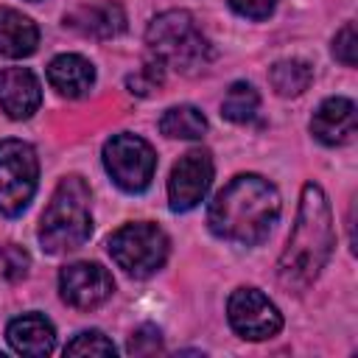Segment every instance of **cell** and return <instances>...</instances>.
Instances as JSON below:
<instances>
[{
  "instance_id": "cell-1",
  "label": "cell",
  "mask_w": 358,
  "mask_h": 358,
  "mask_svg": "<svg viewBox=\"0 0 358 358\" xmlns=\"http://www.w3.org/2000/svg\"><path fill=\"white\" fill-rule=\"evenodd\" d=\"M277 215H280L277 187L257 173H238L210 201L207 224L224 241L255 246L268 238Z\"/></svg>"
},
{
  "instance_id": "cell-2",
  "label": "cell",
  "mask_w": 358,
  "mask_h": 358,
  "mask_svg": "<svg viewBox=\"0 0 358 358\" xmlns=\"http://www.w3.org/2000/svg\"><path fill=\"white\" fill-rule=\"evenodd\" d=\"M333 243H336V232H333V213H330L327 196L319 185L308 182L299 196L296 224L277 263L280 282L288 291H296V294L305 291L330 260Z\"/></svg>"
},
{
  "instance_id": "cell-3",
  "label": "cell",
  "mask_w": 358,
  "mask_h": 358,
  "mask_svg": "<svg viewBox=\"0 0 358 358\" xmlns=\"http://www.w3.org/2000/svg\"><path fill=\"white\" fill-rule=\"evenodd\" d=\"M92 235V215H90V187L84 185L81 176H64L39 224V243L50 255L73 252L87 243Z\"/></svg>"
},
{
  "instance_id": "cell-4",
  "label": "cell",
  "mask_w": 358,
  "mask_h": 358,
  "mask_svg": "<svg viewBox=\"0 0 358 358\" xmlns=\"http://www.w3.org/2000/svg\"><path fill=\"white\" fill-rule=\"evenodd\" d=\"M145 42L162 67L168 64L182 73L204 67L213 56L204 34L187 11H162L159 17H154L145 31Z\"/></svg>"
},
{
  "instance_id": "cell-5",
  "label": "cell",
  "mask_w": 358,
  "mask_h": 358,
  "mask_svg": "<svg viewBox=\"0 0 358 358\" xmlns=\"http://www.w3.org/2000/svg\"><path fill=\"white\" fill-rule=\"evenodd\" d=\"M109 255L112 260L129 274V277H151L162 268L168 257V235L148 221L123 224L109 238Z\"/></svg>"
},
{
  "instance_id": "cell-6",
  "label": "cell",
  "mask_w": 358,
  "mask_h": 358,
  "mask_svg": "<svg viewBox=\"0 0 358 358\" xmlns=\"http://www.w3.org/2000/svg\"><path fill=\"white\" fill-rule=\"evenodd\" d=\"M39 179V159L36 151L22 140H3L0 143V213L20 215L34 193Z\"/></svg>"
},
{
  "instance_id": "cell-7",
  "label": "cell",
  "mask_w": 358,
  "mask_h": 358,
  "mask_svg": "<svg viewBox=\"0 0 358 358\" xmlns=\"http://www.w3.org/2000/svg\"><path fill=\"white\" fill-rule=\"evenodd\" d=\"M103 165L117 187L126 193H140L151 185L157 171V154L154 148L137 137V134H115L103 145Z\"/></svg>"
},
{
  "instance_id": "cell-8",
  "label": "cell",
  "mask_w": 358,
  "mask_h": 358,
  "mask_svg": "<svg viewBox=\"0 0 358 358\" xmlns=\"http://www.w3.org/2000/svg\"><path fill=\"white\" fill-rule=\"evenodd\" d=\"M227 319L241 338L263 341L280 333L282 316L277 305L257 288H238L227 302Z\"/></svg>"
},
{
  "instance_id": "cell-9",
  "label": "cell",
  "mask_w": 358,
  "mask_h": 358,
  "mask_svg": "<svg viewBox=\"0 0 358 358\" xmlns=\"http://www.w3.org/2000/svg\"><path fill=\"white\" fill-rule=\"evenodd\" d=\"M213 182V157L207 148H193L171 168L168 179V204L173 213L193 210L210 190Z\"/></svg>"
},
{
  "instance_id": "cell-10",
  "label": "cell",
  "mask_w": 358,
  "mask_h": 358,
  "mask_svg": "<svg viewBox=\"0 0 358 358\" xmlns=\"http://www.w3.org/2000/svg\"><path fill=\"white\" fill-rule=\"evenodd\" d=\"M59 291L67 305L90 310L112 296L115 280L98 263H70L59 271Z\"/></svg>"
},
{
  "instance_id": "cell-11",
  "label": "cell",
  "mask_w": 358,
  "mask_h": 358,
  "mask_svg": "<svg viewBox=\"0 0 358 358\" xmlns=\"http://www.w3.org/2000/svg\"><path fill=\"white\" fill-rule=\"evenodd\" d=\"M42 103V87L28 67L0 70V109L11 120L31 117Z\"/></svg>"
},
{
  "instance_id": "cell-12",
  "label": "cell",
  "mask_w": 358,
  "mask_h": 358,
  "mask_svg": "<svg viewBox=\"0 0 358 358\" xmlns=\"http://www.w3.org/2000/svg\"><path fill=\"white\" fill-rule=\"evenodd\" d=\"M310 131L324 145H344L355 134V103L350 98H327L310 117Z\"/></svg>"
},
{
  "instance_id": "cell-13",
  "label": "cell",
  "mask_w": 358,
  "mask_h": 358,
  "mask_svg": "<svg viewBox=\"0 0 358 358\" xmlns=\"http://www.w3.org/2000/svg\"><path fill=\"white\" fill-rule=\"evenodd\" d=\"M73 31H78L81 36H92V39H112L117 34H123L126 28V14L115 0H98L90 6L76 8L67 20H64Z\"/></svg>"
},
{
  "instance_id": "cell-14",
  "label": "cell",
  "mask_w": 358,
  "mask_h": 358,
  "mask_svg": "<svg viewBox=\"0 0 358 358\" xmlns=\"http://www.w3.org/2000/svg\"><path fill=\"white\" fill-rule=\"evenodd\" d=\"M6 336H8V344L14 347V352L31 355V358L48 355V352H53V347H56L53 324H50L42 313H22V316H17V319L8 324Z\"/></svg>"
},
{
  "instance_id": "cell-15",
  "label": "cell",
  "mask_w": 358,
  "mask_h": 358,
  "mask_svg": "<svg viewBox=\"0 0 358 358\" xmlns=\"http://www.w3.org/2000/svg\"><path fill=\"white\" fill-rule=\"evenodd\" d=\"M50 87L64 98H81L95 84V67L78 53H62L48 64Z\"/></svg>"
},
{
  "instance_id": "cell-16",
  "label": "cell",
  "mask_w": 358,
  "mask_h": 358,
  "mask_svg": "<svg viewBox=\"0 0 358 358\" xmlns=\"http://www.w3.org/2000/svg\"><path fill=\"white\" fill-rule=\"evenodd\" d=\"M39 45V28L31 17L0 6V56L6 59H22L31 56Z\"/></svg>"
},
{
  "instance_id": "cell-17",
  "label": "cell",
  "mask_w": 358,
  "mask_h": 358,
  "mask_svg": "<svg viewBox=\"0 0 358 358\" xmlns=\"http://www.w3.org/2000/svg\"><path fill=\"white\" fill-rule=\"evenodd\" d=\"M268 81H271V87H274L277 95H282V98H296V95H302V92L310 87V81H313V67H310L308 62H302V59H282V62L271 64Z\"/></svg>"
},
{
  "instance_id": "cell-18",
  "label": "cell",
  "mask_w": 358,
  "mask_h": 358,
  "mask_svg": "<svg viewBox=\"0 0 358 358\" xmlns=\"http://www.w3.org/2000/svg\"><path fill=\"white\" fill-rule=\"evenodd\" d=\"M159 131L173 140H199L207 131V117L196 106H187V103L171 106L159 117Z\"/></svg>"
},
{
  "instance_id": "cell-19",
  "label": "cell",
  "mask_w": 358,
  "mask_h": 358,
  "mask_svg": "<svg viewBox=\"0 0 358 358\" xmlns=\"http://www.w3.org/2000/svg\"><path fill=\"white\" fill-rule=\"evenodd\" d=\"M257 109H260V95L246 81H235L227 90L224 103H221V115L227 120H232V123H249V120H255Z\"/></svg>"
},
{
  "instance_id": "cell-20",
  "label": "cell",
  "mask_w": 358,
  "mask_h": 358,
  "mask_svg": "<svg viewBox=\"0 0 358 358\" xmlns=\"http://www.w3.org/2000/svg\"><path fill=\"white\" fill-rule=\"evenodd\" d=\"M115 352H117L115 344L101 330H84L64 347V355H115Z\"/></svg>"
},
{
  "instance_id": "cell-21",
  "label": "cell",
  "mask_w": 358,
  "mask_h": 358,
  "mask_svg": "<svg viewBox=\"0 0 358 358\" xmlns=\"http://www.w3.org/2000/svg\"><path fill=\"white\" fill-rule=\"evenodd\" d=\"M355 53H358V39H355V22H344V28L336 34L333 39V56L344 64L352 67L355 64Z\"/></svg>"
},
{
  "instance_id": "cell-22",
  "label": "cell",
  "mask_w": 358,
  "mask_h": 358,
  "mask_svg": "<svg viewBox=\"0 0 358 358\" xmlns=\"http://www.w3.org/2000/svg\"><path fill=\"white\" fill-rule=\"evenodd\" d=\"M28 252L25 249H20V246H14V243H8V246H3L0 249V266H3V274L8 277V280H20V277H25L28 274Z\"/></svg>"
},
{
  "instance_id": "cell-23",
  "label": "cell",
  "mask_w": 358,
  "mask_h": 358,
  "mask_svg": "<svg viewBox=\"0 0 358 358\" xmlns=\"http://www.w3.org/2000/svg\"><path fill=\"white\" fill-rule=\"evenodd\" d=\"M159 350H162V338H159V330L154 324L137 327L129 338V352L131 355H151V352H159Z\"/></svg>"
},
{
  "instance_id": "cell-24",
  "label": "cell",
  "mask_w": 358,
  "mask_h": 358,
  "mask_svg": "<svg viewBox=\"0 0 358 358\" xmlns=\"http://www.w3.org/2000/svg\"><path fill=\"white\" fill-rule=\"evenodd\" d=\"M159 81H162V64H159L157 59L148 62L137 76H129V87H131V92H140V95L151 92Z\"/></svg>"
},
{
  "instance_id": "cell-25",
  "label": "cell",
  "mask_w": 358,
  "mask_h": 358,
  "mask_svg": "<svg viewBox=\"0 0 358 358\" xmlns=\"http://www.w3.org/2000/svg\"><path fill=\"white\" fill-rule=\"evenodd\" d=\"M229 6H232L241 17H249V20H266V17L274 11L277 0H229Z\"/></svg>"
}]
</instances>
